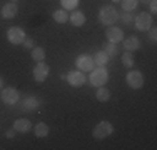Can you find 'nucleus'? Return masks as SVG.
Instances as JSON below:
<instances>
[{
  "instance_id": "21",
  "label": "nucleus",
  "mask_w": 157,
  "mask_h": 150,
  "mask_svg": "<svg viewBox=\"0 0 157 150\" xmlns=\"http://www.w3.org/2000/svg\"><path fill=\"white\" fill-rule=\"evenodd\" d=\"M102 50L105 52L109 57H114V55H117L119 54V47H117V43H112V42H105L102 45Z\"/></svg>"
},
{
  "instance_id": "3",
  "label": "nucleus",
  "mask_w": 157,
  "mask_h": 150,
  "mask_svg": "<svg viewBox=\"0 0 157 150\" xmlns=\"http://www.w3.org/2000/svg\"><path fill=\"white\" fill-rule=\"evenodd\" d=\"M0 100H2V103L9 105V107H13V105H17L18 100H20V93H18V90L13 88V87H3L0 90Z\"/></svg>"
},
{
  "instance_id": "5",
  "label": "nucleus",
  "mask_w": 157,
  "mask_h": 150,
  "mask_svg": "<svg viewBox=\"0 0 157 150\" xmlns=\"http://www.w3.org/2000/svg\"><path fill=\"white\" fill-rule=\"evenodd\" d=\"M125 84L132 90H139V88H142V85H144V75H142L140 70L130 69L125 75Z\"/></svg>"
},
{
  "instance_id": "4",
  "label": "nucleus",
  "mask_w": 157,
  "mask_h": 150,
  "mask_svg": "<svg viewBox=\"0 0 157 150\" xmlns=\"http://www.w3.org/2000/svg\"><path fill=\"white\" fill-rule=\"evenodd\" d=\"M112 133H114V125H112L109 120H102V122H99L94 127V130H92V135H94V138H97V140L107 138V137H110Z\"/></svg>"
},
{
  "instance_id": "1",
  "label": "nucleus",
  "mask_w": 157,
  "mask_h": 150,
  "mask_svg": "<svg viewBox=\"0 0 157 150\" xmlns=\"http://www.w3.org/2000/svg\"><path fill=\"white\" fill-rule=\"evenodd\" d=\"M119 20V10L114 5H102L99 9V22L105 27L114 25Z\"/></svg>"
},
{
  "instance_id": "6",
  "label": "nucleus",
  "mask_w": 157,
  "mask_h": 150,
  "mask_svg": "<svg viewBox=\"0 0 157 150\" xmlns=\"http://www.w3.org/2000/svg\"><path fill=\"white\" fill-rule=\"evenodd\" d=\"M134 25L139 32H147L152 27V13L147 12H140L134 17Z\"/></svg>"
},
{
  "instance_id": "26",
  "label": "nucleus",
  "mask_w": 157,
  "mask_h": 150,
  "mask_svg": "<svg viewBox=\"0 0 157 150\" xmlns=\"http://www.w3.org/2000/svg\"><path fill=\"white\" fill-rule=\"evenodd\" d=\"M60 5H62L63 10H67V12H72V10L77 9L78 0H60Z\"/></svg>"
},
{
  "instance_id": "29",
  "label": "nucleus",
  "mask_w": 157,
  "mask_h": 150,
  "mask_svg": "<svg viewBox=\"0 0 157 150\" xmlns=\"http://www.w3.org/2000/svg\"><path fill=\"white\" fill-rule=\"evenodd\" d=\"M149 13H157V2L155 0L149 2Z\"/></svg>"
},
{
  "instance_id": "17",
  "label": "nucleus",
  "mask_w": 157,
  "mask_h": 150,
  "mask_svg": "<svg viewBox=\"0 0 157 150\" xmlns=\"http://www.w3.org/2000/svg\"><path fill=\"white\" fill-rule=\"evenodd\" d=\"M94 63H95V67H105L107 63H109V60H110V57L105 54L104 50H99V52H95L94 54Z\"/></svg>"
},
{
  "instance_id": "25",
  "label": "nucleus",
  "mask_w": 157,
  "mask_h": 150,
  "mask_svg": "<svg viewBox=\"0 0 157 150\" xmlns=\"http://www.w3.org/2000/svg\"><path fill=\"white\" fill-rule=\"evenodd\" d=\"M139 5V0H121V7L124 12H132Z\"/></svg>"
},
{
  "instance_id": "7",
  "label": "nucleus",
  "mask_w": 157,
  "mask_h": 150,
  "mask_svg": "<svg viewBox=\"0 0 157 150\" xmlns=\"http://www.w3.org/2000/svg\"><path fill=\"white\" fill-rule=\"evenodd\" d=\"M48 72H50V69H48V65L45 63V60L37 62V65L33 67V70H32L33 80H35L37 84H44V82L47 80V77H48Z\"/></svg>"
},
{
  "instance_id": "34",
  "label": "nucleus",
  "mask_w": 157,
  "mask_h": 150,
  "mask_svg": "<svg viewBox=\"0 0 157 150\" xmlns=\"http://www.w3.org/2000/svg\"><path fill=\"white\" fill-rule=\"evenodd\" d=\"M10 2H17V0H10Z\"/></svg>"
},
{
  "instance_id": "22",
  "label": "nucleus",
  "mask_w": 157,
  "mask_h": 150,
  "mask_svg": "<svg viewBox=\"0 0 157 150\" xmlns=\"http://www.w3.org/2000/svg\"><path fill=\"white\" fill-rule=\"evenodd\" d=\"M30 52H32L30 57L35 60V62H42V60H45V50H44L42 47H33Z\"/></svg>"
},
{
  "instance_id": "33",
  "label": "nucleus",
  "mask_w": 157,
  "mask_h": 150,
  "mask_svg": "<svg viewBox=\"0 0 157 150\" xmlns=\"http://www.w3.org/2000/svg\"><path fill=\"white\" fill-rule=\"evenodd\" d=\"M112 2H114V3H119V2H121V0H112Z\"/></svg>"
},
{
  "instance_id": "2",
  "label": "nucleus",
  "mask_w": 157,
  "mask_h": 150,
  "mask_svg": "<svg viewBox=\"0 0 157 150\" xmlns=\"http://www.w3.org/2000/svg\"><path fill=\"white\" fill-rule=\"evenodd\" d=\"M109 82V72L105 67H95L90 70V77H89V84L92 87H104Z\"/></svg>"
},
{
  "instance_id": "27",
  "label": "nucleus",
  "mask_w": 157,
  "mask_h": 150,
  "mask_svg": "<svg viewBox=\"0 0 157 150\" xmlns=\"http://www.w3.org/2000/svg\"><path fill=\"white\" fill-rule=\"evenodd\" d=\"M147 35H149V40H151L152 43L157 42V28L155 27H151L147 30Z\"/></svg>"
},
{
  "instance_id": "9",
  "label": "nucleus",
  "mask_w": 157,
  "mask_h": 150,
  "mask_svg": "<svg viewBox=\"0 0 157 150\" xmlns=\"http://www.w3.org/2000/svg\"><path fill=\"white\" fill-rule=\"evenodd\" d=\"M65 80L69 85H72V87H82V85H85V82H87V77H85L84 72H80V70H72V72H69L65 75Z\"/></svg>"
},
{
  "instance_id": "23",
  "label": "nucleus",
  "mask_w": 157,
  "mask_h": 150,
  "mask_svg": "<svg viewBox=\"0 0 157 150\" xmlns=\"http://www.w3.org/2000/svg\"><path fill=\"white\" fill-rule=\"evenodd\" d=\"M54 20L57 22V24H65L67 20H69V13H67V10L63 9H59L54 12Z\"/></svg>"
},
{
  "instance_id": "12",
  "label": "nucleus",
  "mask_w": 157,
  "mask_h": 150,
  "mask_svg": "<svg viewBox=\"0 0 157 150\" xmlns=\"http://www.w3.org/2000/svg\"><path fill=\"white\" fill-rule=\"evenodd\" d=\"M122 47H124V50L125 52H137V50H140V47H142V43H140V39L139 37H136V35H130V37H124V40H122Z\"/></svg>"
},
{
  "instance_id": "16",
  "label": "nucleus",
  "mask_w": 157,
  "mask_h": 150,
  "mask_svg": "<svg viewBox=\"0 0 157 150\" xmlns=\"http://www.w3.org/2000/svg\"><path fill=\"white\" fill-rule=\"evenodd\" d=\"M40 103H42V100L39 99V97H35V95H29L27 99H24V102H22V108L24 110H37V108L40 107Z\"/></svg>"
},
{
  "instance_id": "32",
  "label": "nucleus",
  "mask_w": 157,
  "mask_h": 150,
  "mask_svg": "<svg viewBox=\"0 0 157 150\" xmlns=\"http://www.w3.org/2000/svg\"><path fill=\"white\" fill-rule=\"evenodd\" d=\"M2 88H3V78L0 77V90H2Z\"/></svg>"
},
{
  "instance_id": "31",
  "label": "nucleus",
  "mask_w": 157,
  "mask_h": 150,
  "mask_svg": "<svg viewBox=\"0 0 157 150\" xmlns=\"http://www.w3.org/2000/svg\"><path fill=\"white\" fill-rule=\"evenodd\" d=\"M149 2L151 0H139V3H144V5H149Z\"/></svg>"
},
{
  "instance_id": "30",
  "label": "nucleus",
  "mask_w": 157,
  "mask_h": 150,
  "mask_svg": "<svg viewBox=\"0 0 157 150\" xmlns=\"http://www.w3.org/2000/svg\"><path fill=\"white\" fill-rule=\"evenodd\" d=\"M5 137H7V138H13V137H15V130H13V129L7 130V132H5Z\"/></svg>"
},
{
  "instance_id": "13",
  "label": "nucleus",
  "mask_w": 157,
  "mask_h": 150,
  "mask_svg": "<svg viewBox=\"0 0 157 150\" xmlns=\"http://www.w3.org/2000/svg\"><path fill=\"white\" fill-rule=\"evenodd\" d=\"M69 22L74 27H82L87 22V17L82 10H72V13H69Z\"/></svg>"
},
{
  "instance_id": "28",
  "label": "nucleus",
  "mask_w": 157,
  "mask_h": 150,
  "mask_svg": "<svg viewBox=\"0 0 157 150\" xmlns=\"http://www.w3.org/2000/svg\"><path fill=\"white\" fill-rule=\"evenodd\" d=\"M22 45H24V47L27 48V50H32V48L35 47V42H33V39H30V37H27V39L24 40V43H22Z\"/></svg>"
},
{
  "instance_id": "19",
  "label": "nucleus",
  "mask_w": 157,
  "mask_h": 150,
  "mask_svg": "<svg viewBox=\"0 0 157 150\" xmlns=\"http://www.w3.org/2000/svg\"><path fill=\"white\" fill-rule=\"evenodd\" d=\"M95 99L99 102H109L110 100V90L104 85V87H97V92H95Z\"/></svg>"
},
{
  "instance_id": "18",
  "label": "nucleus",
  "mask_w": 157,
  "mask_h": 150,
  "mask_svg": "<svg viewBox=\"0 0 157 150\" xmlns=\"http://www.w3.org/2000/svg\"><path fill=\"white\" fill-rule=\"evenodd\" d=\"M33 132H35V137H39V138H45L47 135H48V132H50V129H48L47 123L39 122L37 125H33Z\"/></svg>"
},
{
  "instance_id": "15",
  "label": "nucleus",
  "mask_w": 157,
  "mask_h": 150,
  "mask_svg": "<svg viewBox=\"0 0 157 150\" xmlns=\"http://www.w3.org/2000/svg\"><path fill=\"white\" fill-rule=\"evenodd\" d=\"M2 17L5 18V20H10V18H13L15 15L18 13V7H17V3L15 2H9V3H5V5L2 7Z\"/></svg>"
},
{
  "instance_id": "8",
  "label": "nucleus",
  "mask_w": 157,
  "mask_h": 150,
  "mask_svg": "<svg viewBox=\"0 0 157 150\" xmlns=\"http://www.w3.org/2000/svg\"><path fill=\"white\" fill-rule=\"evenodd\" d=\"M25 39H27V35H25L24 28H20V27H10L9 30H7V40H9L12 45H22Z\"/></svg>"
},
{
  "instance_id": "10",
  "label": "nucleus",
  "mask_w": 157,
  "mask_h": 150,
  "mask_svg": "<svg viewBox=\"0 0 157 150\" xmlns=\"http://www.w3.org/2000/svg\"><path fill=\"white\" fill-rule=\"evenodd\" d=\"M75 67L80 72H90L92 69H95V63L90 55H78L75 58Z\"/></svg>"
},
{
  "instance_id": "14",
  "label": "nucleus",
  "mask_w": 157,
  "mask_h": 150,
  "mask_svg": "<svg viewBox=\"0 0 157 150\" xmlns=\"http://www.w3.org/2000/svg\"><path fill=\"white\" fill-rule=\"evenodd\" d=\"M32 129H33V125L29 118H17L15 122H13V130L18 133H27V132H30Z\"/></svg>"
},
{
  "instance_id": "24",
  "label": "nucleus",
  "mask_w": 157,
  "mask_h": 150,
  "mask_svg": "<svg viewBox=\"0 0 157 150\" xmlns=\"http://www.w3.org/2000/svg\"><path fill=\"white\" fill-rule=\"evenodd\" d=\"M119 18H121V22L125 25V27H130V25H134V13H129V12H119Z\"/></svg>"
},
{
  "instance_id": "11",
  "label": "nucleus",
  "mask_w": 157,
  "mask_h": 150,
  "mask_svg": "<svg viewBox=\"0 0 157 150\" xmlns=\"http://www.w3.org/2000/svg\"><path fill=\"white\" fill-rule=\"evenodd\" d=\"M105 39L107 42H112V43H121L124 40V30L121 27H114V25H109L105 30Z\"/></svg>"
},
{
  "instance_id": "20",
  "label": "nucleus",
  "mask_w": 157,
  "mask_h": 150,
  "mask_svg": "<svg viewBox=\"0 0 157 150\" xmlns=\"http://www.w3.org/2000/svg\"><path fill=\"white\" fill-rule=\"evenodd\" d=\"M122 65L127 67V69H132L134 67V63H136V58H134V54L132 52H125V54H122Z\"/></svg>"
}]
</instances>
